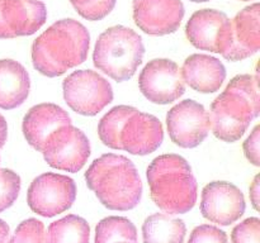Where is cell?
<instances>
[{"mask_svg": "<svg viewBox=\"0 0 260 243\" xmlns=\"http://www.w3.org/2000/svg\"><path fill=\"white\" fill-rule=\"evenodd\" d=\"M90 227L84 218L69 214L51 223L45 243H89Z\"/></svg>", "mask_w": 260, "mask_h": 243, "instance_id": "44dd1931", "label": "cell"}, {"mask_svg": "<svg viewBox=\"0 0 260 243\" xmlns=\"http://www.w3.org/2000/svg\"><path fill=\"white\" fill-rule=\"evenodd\" d=\"M184 83L202 94L216 93L226 78V68L218 58L210 55L194 53L189 56L180 68Z\"/></svg>", "mask_w": 260, "mask_h": 243, "instance_id": "ac0fdd59", "label": "cell"}, {"mask_svg": "<svg viewBox=\"0 0 260 243\" xmlns=\"http://www.w3.org/2000/svg\"><path fill=\"white\" fill-rule=\"evenodd\" d=\"M245 208L243 192L234 184L212 181L203 189L201 213L210 222L230 225L243 217Z\"/></svg>", "mask_w": 260, "mask_h": 243, "instance_id": "4fadbf2b", "label": "cell"}, {"mask_svg": "<svg viewBox=\"0 0 260 243\" xmlns=\"http://www.w3.org/2000/svg\"><path fill=\"white\" fill-rule=\"evenodd\" d=\"M114 242L137 243V229L131 220L124 217H107L98 223L94 243Z\"/></svg>", "mask_w": 260, "mask_h": 243, "instance_id": "7402d4cb", "label": "cell"}, {"mask_svg": "<svg viewBox=\"0 0 260 243\" xmlns=\"http://www.w3.org/2000/svg\"><path fill=\"white\" fill-rule=\"evenodd\" d=\"M89 46L90 35L80 22L57 20L33 42V67L47 77H57L86 60Z\"/></svg>", "mask_w": 260, "mask_h": 243, "instance_id": "6da1fadb", "label": "cell"}, {"mask_svg": "<svg viewBox=\"0 0 260 243\" xmlns=\"http://www.w3.org/2000/svg\"><path fill=\"white\" fill-rule=\"evenodd\" d=\"M70 3L84 19L96 22L114 9L117 0H70Z\"/></svg>", "mask_w": 260, "mask_h": 243, "instance_id": "603a6c76", "label": "cell"}, {"mask_svg": "<svg viewBox=\"0 0 260 243\" xmlns=\"http://www.w3.org/2000/svg\"><path fill=\"white\" fill-rule=\"evenodd\" d=\"M167 126L170 139L177 146L194 148L210 133V115L202 104L187 99L168 111Z\"/></svg>", "mask_w": 260, "mask_h": 243, "instance_id": "8fae6325", "label": "cell"}, {"mask_svg": "<svg viewBox=\"0 0 260 243\" xmlns=\"http://www.w3.org/2000/svg\"><path fill=\"white\" fill-rule=\"evenodd\" d=\"M76 185L71 177L46 172L36 177L27 191L28 207L36 214L52 218L73 207Z\"/></svg>", "mask_w": 260, "mask_h": 243, "instance_id": "ba28073f", "label": "cell"}, {"mask_svg": "<svg viewBox=\"0 0 260 243\" xmlns=\"http://www.w3.org/2000/svg\"><path fill=\"white\" fill-rule=\"evenodd\" d=\"M63 99L75 113L94 116L113 101V90L108 81L91 70H78L62 83Z\"/></svg>", "mask_w": 260, "mask_h": 243, "instance_id": "52a82bcc", "label": "cell"}, {"mask_svg": "<svg viewBox=\"0 0 260 243\" xmlns=\"http://www.w3.org/2000/svg\"><path fill=\"white\" fill-rule=\"evenodd\" d=\"M244 153L254 166L260 165V127L256 126L243 144Z\"/></svg>", "mask_w": 260, "mask_h": 243, "instance_id": "83f0119b", "label": "cell"}, {"mask_svg": "<svg viewBox=\"0 0 260 243\" xmlns=\"http://www.w3.org/2000/svg\"><path fill=\"white\" fill-rule=\"evenodd\" d=\"M47 20L40 0H0V39L32 35Z\"/></svg>", "mask_w": 260, "mask_h": 243, "instance_id": "5bb4252c", "label": "cell"}, {"mask_svg": "<svg viewBox=\"0 0 260 243\" xmlns=\"http://www.w3.org/2000/svg\"><path fill=\"white\" fill-rule=\"evenodd\" d=\"M71 124L68 111L52 103L35 105L27 111L23 119L22 129L24 138L33 148L41 152L47 137L56 129Z\"/></svg>", "mask_w": 260, "mask_h": 243, "instance_id": "e0dca14e", "label": "cell"}, {"mask_svg": "<svg viewBox=\"0 0 260 243\" xmlns=\"http://www.w3.org/2000/svg\"><path fill=\"white\" fill-rule=\"evenodd\" d=\"M19 191V175L9 169H0V213L14 204Z\"/></svg>", "mask_w": 260, "mask_h": 243, "instance_id": "cb8c5ba5", "label": "cell"}, {"mask_svg": "<svg viewBox=\"0 0 260 243\" xmlns=\"http://www.w3.org/2000/svg\"><path fill=\"white\" fill-rule=\"evenodd\" d=\"M187 227L182 219L156 213L142 224L144 243H184Z\"/></svg>", "mask_w": 260, "mask_h": 243, "instance_id": "ffe728a7", "label": "cell"}, {"mask_svg": "<svg viewBox=\"0 0 260 243\" xmlns=\"http://www.w3.org/2000/svg\"><path fill=\"white\" fill-rule=\"evenodd\" d=\"M188 243H229V239L228 234L220 228L202 224L193 229Z\"/></svg>", "mask_w": 260, "mask_h": 243, "instance_id": "4316f807", "label": "cell"}, {"mask_svg": "<svg viewBox=\"0 0 260 243\" xmlns=\"http://www.w3.org/2000/svg\"><path fill=\"white\" fill-rule=\"evenodd\" d=\"M241 2H249V0H241Z\"/></svg>", "mask_w": 260, "mask_h": 243, "instance_id": "836d02e7", "label": "cell"}, {"mask_svg": "<svg viewBox=\"0 0 260 243\" xmlns=\"http://www.w3.org/2000/svg\"><path fill=\"white\" fill-rule=\"evenodd\" d=\"M98 136L109 148L146 156L160 147L164 129L152 114L142 113L134 106L117 105L101 119Z\"/></svg>", "mask_w": 260, "mask_h": 243, "instance_id": "7a4b0ae2", "label": "cell"}, {"mask_svg": "<svg viewBox=\"0 0 260 243\" xmlns=\"http://www.w3.org/2000/svg\"><path fill=\"white\" fill-rule=\"evenodd\" d=\"M258 84V77L251 75L235 76L211 104L210 124L218 139L239 141L259 115Z\"/></svg>", "mask_w": 260, "mask_h": 243, "instance_id": "277c9868", "label": "cell"}, {"mask_svg": "<svg viewBox=\"0 0 260 243\" xmlns=\"http://www.w3.org/2000/svg\"><path fill=\"white\" fill-rule=\"evenodd\" d=\"M190 2H193V3H205V2H208V0H190Z\"/></svg>", "mask_w": 260, "mask_h": 243, "instance_id": "1f68e13d", "label": "cell"}, {"mask_svg": "<svg viewBox=\"0 0 260 243\" xmlns=\"http://www.w3.org/2000/svg\"><path fill=\"white\" fill-rule=\"evenodd\" d=\"M86 186L106 208L127 212L139 205L142 182L134 162L122 154L106 153L85 172Z\"/></svg>", "mask_w": 260, "mask_h": 243, "instance_id": "3957f363", "label": "cell"}, {"mask_svg": "<svg viewBox=\"0 0 260 243\" xmlns=\"http://www.w3.org/2000/svg\"><path fill=\"white\" fill-rule=\"evenodd\" d=\"M260 7L258 3L244 8L230 23V40L222 57L241 61L256 53L260 48Z\"/></svg>", "mask_w": 260, "mask_h": 243, "instance_id": "2e32d148", "label": "cell"}, {"mask_svg": "<svg viewBox=\"0 0 260 243\" xmlns=\"http://www.w3.org/2000/svg\"><path fill=\"white\" fill-rule=\"evenodd\" d=\"M114 243H129V242H114Z\"/></svg>", "mask_w": 260, "mask_h": 243, "instance_id": "d6a6232c", "label": "cell"}, {"mask_svg": "<svg viewBox=\"0 0 260 243\" xmlns=\"http://www.w3.org/2000/svg\"><path fill=\"white\" fill-rule=\"evenodd\" d=\"M142 38L131 28L114 25L99 35L93 52L94 66L117 83L129 80L144 58Z\"/></svg>", "mask_w": 260, "mask_h": 243, "instance_id": "8992f818", "label": "cell"}, {"mask_svg": "<svg viewBox=\"0 0 260 243\" xmlns=\"http://www.w3.org/2000/svg\"><path fill=\"white\" fill-rule=\"evenodd\" d=\"M184 17L182 0H134V20L151 35H167L179 29Z\"/></svg>", "mask_w": 260, "mask_h": 243, "instance_id": "9a60e30c", "label": "cell"}, {"mask_svg": "<svg viewBox=\"0 0 260 243\" xmlns=\"http://www.w3.org/2000/svg\"><path fill=\"white\" fill-rule=\"evenodd\" d=\"M233 243H260V220L258 218H248L239 223L231 233Z\"/></svg>", "mask_w": 260, "mask_h": 243, "instance_id": "484cf974", "label": "cell"}, {"mask_svg": "<svg viewBox=\"0 0 260 243\" xmlns=\"http://www.w3.org/2000/svg\"><path fill=\"white\" fill-rule=\"evenodd\" d=\"M29 75L14 60H0V108L5 110L22 105L29 95Z\"/></svg>", "mask_w": 260, "mask_h": 243, "instance_id": "d6986e66", "label": "cell"}, {"mask_svg": "<svg viewBox=\"0 0 260 243\" xmlns=\"http://www.w3.org/2000/svg\"><path fill=\"white\" fill-rule=\"evenodd\" d=\"M260 187H259V175L254 177V181L250 186V201L253 204L254 209L259 210V195H260Z\"/></svg>", "mask_w": 260, "mask_h": 243, "instance_id": "f1b7e54d", "label": "cell"}, {"mask_svg": "<svg viewBox=\"0 0 260 243\" xmlns=\"http://www.w3.org/2000/svg\"><path fill=\"white\" fill-rule=\"evenodd\" d=\"M230 23L228 15L220 10H198L187 22L185 35L198 50L222 55L230 40Z\"/></svg>", "mask_w": 260, "mask_h": 243, "instance_id": "7c38bea8", "label": "cell"}, {"mask_svg": "<svg viewBox=\"0 0 260 243\" xmlns=\"http://www.w3.org/2000/svg\"><path fill=\"white\" fill-rule=\"evenodd\" d=\"M8 138V124L4 116L0 114V149L4 146Z\"/></svg>", "mask_w": 260, "mask_h": 243, "instance_id": "f546056e", "label": "cell"}, {"mask_svg": "<svg viewBox=\"0 0 260 243\" xmlns=\"http://www.w3.org/2000/svg\"><path fill=\"white\" fill-rule=\"evenodd\" d=\"M41 152L52 169L78 172L90 156V142L83 131L69 124L51 133Z\"/></svg>", "mask_w": 260, "mask_h": 243, "instance_id": "9c48e42d", "label": "cell"}, {"mask_svg": "<svg viewBox=\"0 0 260 243\" xmlns=\"http://www.w3.org/2000/svg\"><path fill=\"white\" fill-rule=\"evenodd\" d=\"M146 177L152 201L168 214H185L197 202V180L187 159L179 154H161L152 159Z\"/></svg>", "mask_w": 260, "mask_h": 243, "instance_id": "5b68a950", "label": "cell"}, {"mask_svg": "<svg viewBox=\"0 0 260 243\" xmlns=\"http://www.w3.org/2000/svg\"><path fill=\"white\" fill-rule=\"evenodd\" d=\"M45 225L36 218H29L20 223L9 243H45Z\"/></svg>", "mask_w": 260, "mask_h": 243, "instance_id": "d4e9b609", "label": "cell"}, {"mask_svg": "<svg viewBox=\"0 0 260 243\" xmlns=\"http://www.w3.org/2000/svg\"><path fill=\"white\" fill-rule=\"evenodd\" d=\"M8 238H9V225L0 219V243H8Z\"/></svg>", "mask_w": 260, "mask_h": 243, "instance_id": "4dcf8cb0", "label": "cell"}, {"mask_svg": "<svg viewBox=\"0 0 260 243\" xmlns=\"http://www.w3.org/2000/svg\"><path fill=\"white\" fill-rule=\"evenodd\" d=\"M139 88L149 101L167 105L185 93L179 66L168 58H156L147 63L139 77Z\"/></svg>", "mask_w": 260, "mask_h": 243, "instance_id": "30bf717a", "label": "cell"}]
</instances>
